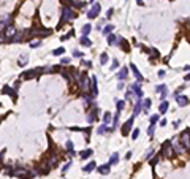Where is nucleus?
Masks as SVG:
<instances>
[{
	"label": "nucleus",
	"mask_w": 190,
	"mask_h": 179,
	"mask_svg": "<svg viewBox=\"0 0 190 179\" xmlns=\"http://www.w3.org/2000/svg\"><path fill=\"white\" fill-rule=\"evenodd\" d=\"M2 92H3V94H8V95H11L13 98H16V92H14V90H11V87H8V86H5Z\"/></svg>",
	"instance_id": "obj_22"
},
{
	"label": "nucleus",
	"mask_w": 190,
	"mask_h": 179,
	"mask_svg": "<svg viewBox=\"0 0 190 179\" xmlns=\"http://www.w3.org/2000/svg\"><path fill=\"white\" fill-rule=\"evenodd\" d=\"M92 30V27H90V24H86L84 27H82V35H89V32Z\"/></svg>",
	"instance_id": "obj_29"
},
{
	"label": "nucleus",
	"mask_w": 190,
	"mask_h": 179,
	"mask_svg": "<svg viewBox=\"0 0 190 179\" xmlns=\"http://www.w3.org/2000/svg\"><path fill=\"white\" fill-rule=\"evenodd\" d=\"M157 121H159V114H154V116L151 117V124H155Z\"/></svg>",
	"instance_id": "obj_38"
},
{
	"label": "nucleus",
	"mask_w": 190,
	"mask_h": 179,
	"mask_svg": "<svg viewBox=\"0 0 190 179\" xmlns=\"http://www.w3.org/2000/svg\"><path fill=\"white\" fill-rule=\"evenodd\" d=\"M120 89H124V83H122V81H119V90H120Z\"/></svg>",
	"instance_id": "obj_47"
},
{
	"label": "nucleus",
	"mask_w": 190,
	"mask_h": 179,
	"mask_svg": "<svg viewBox=\"0 0 190 179\" xmlns=\"http://www.w3.org/2000/svg\"><path fill=\"white\" fill-rule=\"evenodd\" d=\"M155 92H157V94H162V98H165V97L168 95V90H166V86H165V84H162V86H157V87H155Z\"/></svg>",
	"instance_id": "obj_11"
},
{
	"label": "nucleus",
	"mask_w": 190,
	"mask_h": 179,
	"mask_svg": "<svg viewBox=\"0 0 190 179\" xmlns=\"http://www.w3.org/2000/svg\"><path fill=\"white\" fill-rule=\"evenodd\" d=\"M117 43H119V37H116V35L109 33V35H108V45H109V46H114V45H117Z\"/></svg>",
	"instance_id": "obj_13"
},
{
	"label": "nucleus",
	"mask_w": 190,
	"mask_h": 179,
	"mask_svg": "<svg viewBox=\"0 0 190 179\" xmlns=\"http://www.w3.org/2000/svg\"><path fill=\"white\" fill-rule=\"evenodd\" d=\"M112 29H114V25L108 24V25H106L105 29H103V33H105V35H109V33H111V32H112Z\"/></svg>",
	"instance_id": "obj_28"
},
{
	"label": "nucleus",
	"mask_w": 190,
	"mask_h": 179,
	"mask_svg": "<svg viewBox=\"0 0 190 179\" xmlns=\"http://www.w3.org/2000/svg\"><path fill=\"white\" fill-rule=\"evenodd\" d=\"M89 92L92 97L98 95V84H97V76H92L90 78V87H89Z\"/></svg>",
	"instance_id": "obj_3"
},
{
	"label": "nucleus",
	"mask_w": 190,
	"mask_h": 179,
	"mask_svg": "<svg viewBox=\"0 0 190 179\" xmlns=\"http://www.w3.org/2000/svg\"><path fill=\"white\" fill-rule=\"evenodd\" d=\"M60 63H62V65H68V63H70V59H68V57H64Z\"/></svg>",
	"instance_id": "obj_41"
},
{
	"label": "nucleus",
	"mask_w": 190,
	"mask_h": 179,
	"mask_svg": "<svg viewBox=\"0 0 190 179\" xmlns=\"http://www.w3.org/2000/svg\"><path fill=\"white\" fill-rule=\"evenodd\" d=\"M40 46V41H33V43H30V48H38Z\"/></svg>",
	"instance_id": "obj_42"
},
{
	"label": "nucleus",
	"mask_w": 190,
	"mask_h": 179,
	"mask_svg": "<svg viewBox=\"0 0 190 179\" xmlns=\"http://www.w3.org/2000/svg\"><path fill=\"white\" fill-rule=\"evenodd\" d=\"M154 130H155V124H151V127H149V130H147V133L152 136V135H154Z\"/></svg>",
	"instance_id": "obj_35"
},
{
	"label": "nucleus",
	"mask_w": 190,
	"mask_h": 179,
	"mask_svg": "<svg viewBox=\"0 0 190 179\" xmlns=\"http://www.w3.org/2000/svg\"><path fill=\"white\" fill-rule=\"evenodd\" d=\"M130 70L133 71V75H135V78L138 79V81H142V79H144V78L141 76V73H139V70L136 68V65H135V63H130Z\"/></svg>",
	"instance_id": "obj_10"
},
{
	"label": "nucleus",
	"mask_w": 190,
	"mask_h": 179,
	"mask_svg": "<svg viewBox=\"0 0 190 179\" xmlns=\"http://www.w3.org/2000/svg\"><path fill=\"white\" fill-rule=\"evenodd\" d=\"M106 130H108V125H105V124H103V125H100V127L97 128V133H98V135H103Z\"/></svg>",
	"instance_id": "obj_27"
},
{
	"label": "nucleus",
	"mask_w": 190,
	"mask_h": 179,
	"mask_svg": "<svg viewBox=\"0 0 190 179\" xmlns=\"http://www.w3.org/2000/svg\"><path fill=\"white\" fill-rule=\"evenodd\" d=\"M139 111H141V100L135 102V110H133V117H136L139 114Z\"/></svg>",
	"instance_id": "obj_18"
},
{
	"label": "nucleus",
	"mask_w": 190,
	"mask_h": 179,
	"mask_svg": "<svg viewBox=\"0 0 190 179\" xmlns=\"http://www.w3.org/2000/svg\"><path fill=\"white\" fill-rule=\"evenodd\" d=\"M124 106H125L124 100H116V108H117V111H119V113H120V111L124 110Z\"/></svg>",
	"instance_id": "obj_25"
},
{
	"label": "nucleus",
	"mask_w": 190,
	"mask_h": 179,
	"mask_svg": "<svg viewBox=\"0 0 190 179\" xmlns=\"http://www.w3.org/2000/svg\"><path fill=\"white\" fill-rule=\"evenodd\" d=\"M109 170H111V165H108V163H106V165L98 166V173H100V174H108Z\"/></svg>",
	"instance_id": "obj_16"
},
{
	"label": "nucleus",
	"mask_w": 190,
	"mask_h": 179,
	"mask_svg": "<svg viewBox=\"0 0 190 179\" xmlns=\"http://www.w3.org/2000/svg\"><path fill=\"white\" fill-rule=\"evenodd\" d=\"M117 45H120V46H122V48H124V51H125V52H128V43H127L125 41V40H124V38H120V37H119V43H117Z\"/></svg>",
	"instance_id": "obj_21"
},
{
	"label": "nucleus",
	"mask_w": 190,
	"mask_h": 179,
	"mask_svg": "<svg viewBox=\"0 0 190 179\" xmlns=\"http://www.w3.org/2000/svg\"><path fill=\"white\" fill-rule=\"evenodd\" d=\"M64 52H65V49H64V48H57L56 51H52V54H54V55H62Z\"/></svg>",
	"instance_id": "obj_31"
},
{
	"label": "nucleus",
	"mask_w": 190,
	"mask_h": 179,
	"mask_svg": "<svg viewBox=\"0 0 190 179\" xmlns=\"http://www.w3.org/2000/svg\"><path fill=\"white\" fill-rule=\"evenodd\" d=\"M100 63H102V65H106V63H108V54H106V52H103V54L100 55Z\"/></svg>",
	"instance_id": "obj_26"
},
{
	"label": "nucleus",
	"mask_w": 190,
	"mask_h": 179,
	"mask_svg": "<svg viewBox=\"0 0 190 179\" xmlns=\"http://www.w3.org/2000/svg\"><path fill=\"white\" fill-rule=\"evenodd\" d=\"M95 119H97V106H95V110L90 111V113H89V116H87V121L90 122V124L95 121Z\"/></svg>",
	"instance_id": "obj_19"
},
{
	"label": "nucleus",
	"mask_w": 190,
	"mask_h": 179,
	"mask_svg": "<svg viewBox=\"0 0 190 179\" xmlns=\"http://www.w3.org/2000/svg\"><path fill=\"white\" fill-rule=\"evenodd\" d=\"M159 76H160V78H163V76H165V70H160V71H159Z\"/></svg>",
	"instance_id": "obj_45"
},
{
	"label": "nucleus",
	"mask_w": 190,
	"mask_h": 179,
	"mask_svg": "<svg viewBox=\"0 0 190 179\" xmlns=\"http://www.w3.org/2000/svg\"><path fill=\"white\" fill-rule=\"evenodd\" d=\"M177 105L179 106H187L189 105V98L187 97H177Z\"/></svg>",
	"instance_id": "obj_17"
},
{
	"label": "nucleus",
	"mask_w": 190,
	"mask_h": 179,
	"mask_svg": "<svg viewBox=\"0 0 190 179\" xmlns=\"http://www.w3.org/2000/svg\"><path fill=\"white\" fill-rule=\"evenodd\" d=\"M112 121V114L111 113H105V116H103V124L105 125H109V122Z\"/></svg>",
	"instance_id": "obj_20"
},
{
	"label": "nucleus",
	"mask_w": 190,
	"mask_h": 179,
	"mask_svg": "<svg viewBox=\"0 0 190 179\" xmlns=\"http://www.w3.org/2000/svg\"><path fill=\"white\" fill-rule=\"evenodd\" d=\"M75 17H76L75 10H73V8H70V7H65L64 10H62V17H60V22H59V25H57V27H62V25H64L65 22L73 21Z\"/></svg>",
	"instance_id": "obj_1"
},
{
	"label": "nucleus",
	"mask_w": 190,
	"mask_h": 179,
	"mask_svg": "<svg viewBox=\"0 0 190 179\" xmlns=\"http://www.w3.org/2000/svg\"><path fill=\"white\" fill-rule=\"evenodd\" d=\"M130 90H132V94H135L136 97H142V89L141 86H139V83H135L130 86Z\"/></svg>",
	"instance_id": "obj_8"
},
{
	"label": "nucleus",
	"mask_w": 190,
	"mask_h": 179,
	"mask_svg": "<svg viewBox=\"0 0 190 179\" xmlns=\"http://www.w3.org/2000/svg\"><path fill=\"white\" fill-rule=\"evenodd\" d=\"M127 75H128V68H127V67H122L117 73V79L119 81H124V79L127 78Z\"/></svg>",
	"instance_id": "obj_9"
},
{
	"label": "nucleus",
	"mask_w": 190,
	"mask_h": 179,
	"mask_svg": "<svg viewBox=\"0 0 190 179\" xmlns=\"http://www.w3.org/2000/svg\"><path fill=\"white\" fill-rule=\"evenodd\" d=\"M181 143H182L184 149H189V128H185V130L182 132V135H181Z\"/></svg>",
	"instance_id": "obj_6"
},
{
	"label": "nucleus",
	"mask_w": 190,
	"mask_h": 179,
	"mask_svg": "<svg viewBox=\"0 0 190 179\" xmlns=\"http://www.w3.org/2000/svg\"><path fill=\"white\" fill-rule=\"evenodd\" d=\"M117 160H119V155H117V152H114V154L111 155V158H109L108 165H116V163H117Z\"/></svg>",
	"instance_id": "obj_24"
},
{
	"label": "nucleus",
	"mask_w": 190,
	"mask_h": 179,
	"mask_svg": "<svg viewBox=\"0 0 190 179\" xmlns=\"http://www.w3.org/2000/svg\"><path fill=\"white\" fill-rule=\"evenodd\" d=\"M79 86H81L82 90H84V94L89 92V87H90V79H89L87 75H84V73L81 75V79H79Z\"/></svg>",
	"instance_id": "obj_2"
},
{
	"label": "nucleus",
	"mask_w": 190,
	"mask_h": 179,
	"mask_svg": "<svg viewBox=\"0 0 190 179\" xmlns=\"http://www.w3.org/2000/svg\"><path fill=\"white\" fill-rule=\"evenodd\" d=\"M154 154H155V151H154V149H149V151H147V154H146V160H151Z\"/></svg>",
	"instance_id": "obj_33"
},
{
	"label": "nucleus",
	"mask_w": 190,
	"mask_h": 179,
	"mask_svg": "<svg viewBox=\"0 0 190 179\" xmlns=\"http://www.w3.org/2000/svg\"><path fill=\"white\" fill-rule=\"evenodd\" d=\"M119 65H120V63H119V60H117V59H114V60H112L111 68H112V70H116V68H119Z\"/></svg>",
	"instance_id": "obj_34"
},
{
	"label": "nucleus",
	"mask_w": 190,
	"mask_h": 179,
	"mask_svg": "<svg viewBox=\"0 0 190 179\" xmlns=\"http://www.w3.org/2000/svg\"><path fill=\"white\" fill-rule=\"evenodd\" d=\"M25 63H27V55H21L19 57V65H25Z\"/></svg>",
	"instance_id": "obj_30"
},
{
	"label": "nucleus",
	"mask_w": 190,
	"mask_h": 179,
	"mask_svg": "<svg viewBox=\"0 0 190 179\" xmlns=\"http://www.w3.org/2000/svg\"><path fill=\"white\" fill-rule=\"evenodd\" d=\"M73 55H75V57H81V51H75V52H73Z\"/></svg>",
	"instance_id": "obj_44"
},
{
	"label": "nucleus",
	"mask_w": 190,
	"mask_h": 179,
	"mask_svg": "<svg viewBox=\"0 0 190 179\" xmlns=\"http://www.w3.org/2000/svg\"><path fill=\"white\" fill-rule=\"evenodd\" d=\"M100 3H95V5H92V8L89 10V13H87V17L89 19H95V17L98 16V13H100Z\"/></svg>",
	"instance_id": "obj_5"
},
{
	"label": "nucleus",
	"mask_w": 190,
	"mask_h": 179,
	"mask_svg": "<svg viewBox=\"0 0 190 179\" xmlns=\"http://www.w3.org/2000/svg\"><path fill=\"white\" fill-rule=\"evenodd\" d=\"M138 135H139V130H138V128H135V130H133V133H132V138H133V140H136V138H138Z\"/></svg>",
	"instance_id": "obj_39"
},
{
	"label": "nucleus",
	"mask_w": 190,
	"mask_h": 179,
	"mask_svg": "<svg viewBox=\"0 0 190 179\" xmlns=\"http://www.w3.org/2000/svg\"><path fill=\"white\" fill-rule=\"evenodd\" d=\"M168 106H170V103H168L166 100H162V103H160V106H159V113L165 114L166 111H168Z\"/></svg>",
	"instance_id": "obj_12"
},
{
	"label": "nucleus",
	"mask_w": 190,
	"mask_h": 179,
	"mask_svg": "<svg viewBox=\"0 0 190 179\" xmlns=\"http://www.w3.org/2000/svg\"><path fill=\"white\" fill-rule=\"evenodd\" d=\"M133 121H135V117H130L128 121L125 122V124L122 125V135H128V132L132 130V125H133Z\"/></svg>",
	"instance_id": "obj_7"
},
{
	"label": "nucleus",
	"mask_w": 190,
	"mask_h": 179,
	"mask_svg": "<svg viewBox=\"0 0 190 179\" xmlns=\"http://www.w3.org/2000/svg\"><path fill=\"white\" fill-rule=\"evenodd\" d=\"M160 125H162V127H165V125H166V119H162V121H160Z\"/></svg>",
	"instance_id": "obj_46"
},
{
	"label": "nucleus",
	"mask_w": 190,
	"mask_h": 179,
	"mask_svg": "<svg viewBox=\"0 0 190 179\" xmlns=\"http://www.w3.org/2000/svg\"><path fill=\"white\" fill-rule=\"evenodd\" d=\"M79 43H81L82 46H86V48H89V46H92V41L87 38V35H82L81 40H79Z\"/></svg>",
	"instance_id": "obj_15"
},
{
	"label": "nucleus",
	"mask_w": 190,
	"mask_h": 179,
	"mask_svg": "<svg viewBox=\"0 0 190 179\" xmlns=\"http://www.w3.org/2000/svg\"><path fill=\"white\" fill-rule=\"evenodd\" d=\"M81 63L84 67H87V68H90V67H92V62H87V60H81Z\"/></svg>",
	"instance_id": "obj_40"
},
{
	"label": "nucleus",
	"mask_w": 190,
	"mask_h": 179,
	"mask_svg": "<svg viewBox=\"0 0 190 179\" xmlns=\"http://www.w3.org/2000/svg\"><path fill=\"white\" fill-rule=\"evenodd\" d=\"M112 13H114V10H112V8H109V10H108V13H106V16H108V17H111V16H112Z\"/></svg>",
	"instance_id": "obj_43"
},
{
	"label": "nucleus",
	"mask_w": 190,
	"mask_h": 179,
	"mask_svg": "<svg viewBox=\"0 0 190 179\" xmlns=\"http://www.w3.org/2000/svg\"><path fill=\"white\" fill-rule=\"evenodd\" d=\"M95 166H97V163H95V162H89L87 165L82 168V171H84V173H90V171H94V170H95Z\"/></svg>",
	"instance_id": "obj_14"
},
{
	"label": "nucleus",
	"mask_w": 190,
	"mask_h": 179,
	"mask_svg": "<svg viewBox=\"0 0 190 179\" xmlns=\"http://www.w3.org/2000/svg\"><path fill=\"white\" fill-rule=\"evenodd\" d=\"M70 166H71V160H70V162H67V163H65V165H64V168H62V171H68V168H70Z\"/></svg>",
	"instance_id": "obj_36"
},
{
	"label": "nucleus",
	"mask_w": 190,
	"mask_h": 179,
	"mask_svg": "<svg viewBox=\"0 0 190 179\" xmlns=\"http://www.w3.org/2000/svg\"><path fill=\"white\" fill-rule=\"evenodd\" d=\"M71 35H73V30H70V33H67V35H64V37H62V38H60V40H62V41H65V40H68V38H70V37H71Z\"/></svg>",
	"instance_id": "obj_37"
},
{
	"label": "nucleus",
	"mask_w": 190,
	"mask_h": 179,
	"mask_svg": "<svg viewBox=\"0 0 190 179\" xmlns=\"http://www.w3.org/2000/svg\"><path fill=\"white\" fill-rule=\"evenodd\" d=\"M92 154H94V151H92V149H86V151L81 152V158H82V160H84V158H89Z\"/></svg>",
	"instance_id": "obj_23"
},
{
	"label": "nucleus",
	"mask_w": 190,
	"mask_h": 179,
	"mask_svg": "<svg viewBox=\"0 0 190 179\" xmlns=\"http://www.w3.org/2000/svg\"><path fill=\"white\" fill-rule=\"evenodd\" d=\"M67 148H68V151H70V155L75 154V152H73V141H67Z\"/></svg>",
	"instance_id": "obj_32"
},
{
	"label": "nucleus",
	"mask_w": 190,
	"mask_h": 179,
	"mask_svg": "<svg viewBox=\"0 0 190 179\" xmlns=\"http://www.w3.org/2000/svg\"><path fill=\"white\" fill-rule=\"evenodd\" d=\"M162 152H163V155H165V157H171V155H173V146H171V143L170 141H165L162 144Z\"/></svg>",
	"instance_id": "obj_4"
}]
</instances>
